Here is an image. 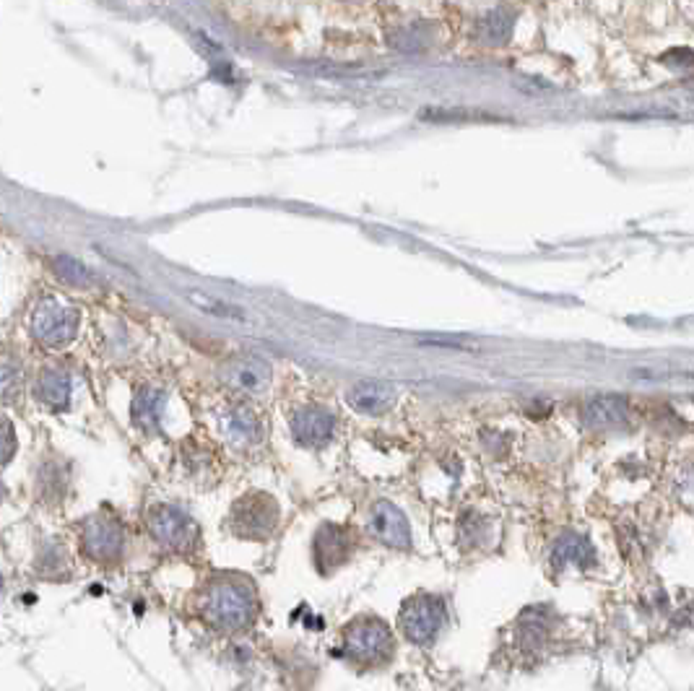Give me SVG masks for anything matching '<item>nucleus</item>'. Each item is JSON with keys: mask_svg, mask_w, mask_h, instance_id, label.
Wrapping results in <instances>:
<instances>
[{"mask_svg": "<svg viewBox=\"0 0 694 691\" xmlns=\"http://www.w3.org/2000/svg\"><path fill=\"white\" fill-rule=\"evenodd\" d=\"M164 403H167V390L154 388V385H143L138 388V393L133 395V406H130V416H133V424L143 432H151V429L159 427L164 414Z\"/></svg>", "mask_w": 694, "mask_h": 691, "instance_id": "2eb2a0df", "label": "nucleus"}, {"mask_svg": "<svg viewBox=\"0 0 694 691\" xmlns=\"http://www.w3.org/2000/svg\"><path fill=\"white\" fill-rule=\"evenodd\" d=\"M627 416H630L627 403L622 398H598L585 408V421L598 429L622 427V424H627Z\"/></svg>", "mask_w": 694, "mask_h": 691, "instance_id": "f3484780", "label": "nucleus"}, {"mask_svg": "<svg viewBox=\"0 0 694 691\" xmlns=\"http://www.w3.org/2000/svg\"><path fill=\"white\" fill-rule=\"evenodd\" d=\"M0 588H3V577H0Z\"/></svg>", "mask_w": 694, "mask_h": 691, "instance_id": "5701e85b", "label": "nucleus"}, {"mask_svg": "<svg viewBox=\"0 0 694 691\" xmlns=\"http://www.w3.org/2000/svg\"><path fill=\"white\" fill-rule=\"evenodd\" d=\"M354 551V538L344 525H323L315 536V564L320 572H331L346 564Z\"/></svg>", "mask_w": 694, "mask_h": 691, "instance_id": "f8f14e48", "label": "nucleus"}, {"mask_svg": "<svg viewBox=\"0 0 694 691\" xmlns=\"http://www.w3.org/2000/svg\"><path fill=\"white\" fill-rule=\"evenodd\" d=\"M442 621H445V603L435 595H414L403 603L398 624L401 632L416 645H427L437 637Z\"/></svg>", "mask_w": 694, "mask_h": 691, "instance_id": "0eeeda50", "label": "nucleus"}, {"mask_svg": "<svg viewBox=\"0 0 694 691\" xmlns=\"http://www.w3.org/2000/svg\"><path fill=\"white\" fill-rule=\"evenodd\" d=\"M393 653V634L375 616L354 619L344 629V655L357 666H380Z\"/></svg>", "mask_w": 694, "mask_h": 691, "instance_id": "423d86ee", "label": "nucleus"}, {"mask_svg": "<svg viewBox=\"0 0 694 691\" xmlns=\"http://www.w3.org/2000/svg\"><path fill=\"white\" fill-rule=\"evenodd\" d=\"M432 39V29L427 24H406L390 34V45L403 52L424 50Z\"/></svg>", "mask_w": 694, "mask_h": 691, "instance_id": "6ab92c4d", "label": "nucleus"}, {"mask_svg": "<svg viewBox=\"0 0 694 691\" xmlns=\"http://www.w3.org/2000/svg\"><path fill=\"white\" fill-rule=\"evenodd\" d=\"M336 419L323 406H302L292 414V437L302 447H323L331 442Z\"/></svg>", "mask_w": 694, "mask_h": 691, "instance_id": "9d476101", "label": "nucleus"}, {"mask_svg": "<svg viewBox=\"0 0 694 691\" xmlns=\"http://www.w3.org/2000/svg\"><path fill=\"white\" fill-rule=\"evenodd\" d=\"M346 401H349V406L354 408V411H359V414H385V411L396 403V388L388 385V382L364 380L349 390Z\"/></svg>", "mask_w": 694, "mask_h": 691, "instance_id": "4468645a", "label": "nucleus"}, {"mask_svg": "<svg viewBox=\"0 0 694 691\" xmlns=\"http://www.w3.org/2000/svg\"><path fill=\"white\" fill-rule=\"evenodd\" d=\"M81 328V310L58 297H45L34 304L29 317V330L42 346L60 349L78 336Z\"/></svg>", "mask_w": 694, "mask_h": 691, "instance_id": "39448f33", "label": "nucleus"}, {"mask_svg": "<svg viewBox=\"0 0 694 691\" xmlns=\"http://www.w3.org/2000/svg\"><path fill=\"white\" fill-rule=\"evenodd\" d=\"M281 520L279 502L266 491H247L229 507L224 528L240 541H268L276 533Z\"/></svg>", "mask_w": 694, "mask_h": 691, "instance_id": "f03ea898", "label": "nucleus"}, {"mask_svg": "<svg viewBox=\"0 0 694 691\" xmlns=\"http://www.w3.org/2000/svg\"><path fill=\"white\" fill-rule=\"evenodd\" d=\"M16 453V432H13V424L0 414V468L8 463Z\"/></svg>", "mask_w": 694, "mask_h": 691, "instance_id": "412c9836", "label": "nucleus"}, {"mask_svg": "<svg viewBox=\"0 0 694 691\" xmlns=\"http://www.w3.org/2000/svg\"><path fill=\"white\" fill-rule=\"evenodd\" d=\"M195 611L216 632H245L258 619V590L242 572L219 569L195 593Z\"/></svg>", "mask_w": 694, "mask_h": 691, "instance_id": "f257e3e1", "label": "nucleus"}, {"mask_svg": "<svg viewBox=\"0 0 694 691\" xmlns=\"http://www.w3.org/2000/svg\"><path fill=\"white\" fill-rule=\"evenodd\" d=\"M24 388V369L19 359L0 356V403H13Z\"/></svg>", "mask_w": 694, "mask_h": 691, "instance_id": "a211bd4d", "label": "nucleus"}, {"mask_svg": "<svg viewBox=\"0 0 694 691\" xmlns=\"http://www.w3.org/2000/svg\"><path fill=\"white\" fill-rule=\"evenodd\" d=\"M370 533L390 549H409L411 530L406 517L390 502H377L370 512Z\"/></svg>", "mask_w": 694, "mask_h": 691, "instance_id": "9b49d317", "label": "nucleus"}, {"mask_svg": "<svg viewBox=\"0 0 694 691\" xmlns=\"http://www.w3.org/2000/svg\"><path fill=\"white\" fill-rule=\"evenodd\" d=\"M515 26V13L505 8H494L484 13L474 26V39L484 47H502L510 42Z\"/></svg>", "mask_w": 694, "mask_h": 691, "instance_id": "dca6fc26", "label": "nucleus"}, {"mask_svg": "<svg viewBox=\"0 0 694 691\" xmlns=\"http://www.w3.org/2000/svg\"><path fill=\"white\" fill-rule=\"evenodd\" d=\"M125 543L128 538H125L123 520L110 507L97 510L81 525V551L99 567L120 564L125 556Z\"/></svg>", "mask_w": 694, "mask_h": 691, "instance_id": "7ed1b4c3", "label": "nucleus"}, {"mask_svg": "<svg viewBox=\"0 0 694 691\" xmlns=\"http://www.w3.org/2000/svg\"><path fill=\"white\" fill-rule=\"evenodd\" d=\"M219 427L229 442L240 447L260 445L263 434H266V424L260 419L258 408L245 398H232L224 403L219 414Z\"/></svg>", "mask_w": 694, "mask_h": 691, "instance_id": "6e6552de", "label": "nucleus"}, {"mask_svg": "<svg viewBox=\"0 0 694 691\" xmlns=\"http://www.w3.org/2000/svg\"><path fill=\"white\" fill-rule=\"evenodd\" d=\"M143 523H146L151 538L172 554H190V551L198 549L201 530H198L193 517L175 504H151L149 510L143 512Z\"/></svg>", "mask_w": 694, "mask_h": 691, "instance_id": "20e7f679", "label": "nucleus"}, {"mask_svg": "<svg viewBox=\"0 0 694 691\" xmlns=\"http://www.w3.org/2000/svg\"><path fill=\"white\" fill-rule=\"evenodd\" d=\"M190 302L198 304V307H203L206 312H211V315H227V317H237V320H242V312L234 310V307H227V304H219L216 299L208 297V302H203L201 294H190Z\"/></svg>", "mask_w": 694, "mask_h": 691, "instance_id": "4be33fe9", "label": "nucleus"}, {"mask_svg": "<svg viewBox=\"0 0 694 691\" xmlns=\"http://www.w3.org/2000/svg\"><path fill=\"white\" fill-rule=\"evenodd\" d=\"M73 382L68 369L63 367H45L39 369L37 382H34V395H37L39 406H45L47 411H60L71 401Z\"/></svg>", "mask_w": 694, "mask_h": 691, "instance_id": "ddd939ff", "label": "nucleus"}, {"mask_svg": "<svg viewBox=\"0 0 694 691\" xmlns=\"http://www.w3.org/2000/svg\"><path fill=\"white\" fill-rule=\"evenodd\" d=\"M221 382H227L229 388L240 390V393H263L271 382V367L266 359L255 354L234 356L221 367Z\"/></svg>", "mask_w": 694, "mask_h": 691, "instance_id": "1a4fd4ad", "label": "nucleus"}, {"mask_svg": "<svg viewBox=\"0 0 694 691\" xmlns=\"http://www.w3.org/2000/svg\"><path fill=\"white\" fill-rule=\"evenodd\" d=\"M52 271L58 273L60 278H65L68 284H86L91 278L89 268H86L84 263H78V260L68 258V255H58V258L52 260Z\"/></svg>", "mask_w": 694, "mask_h": 691, "instance_id": "aec40b11", "label": "nucleus"}]
</instances>
